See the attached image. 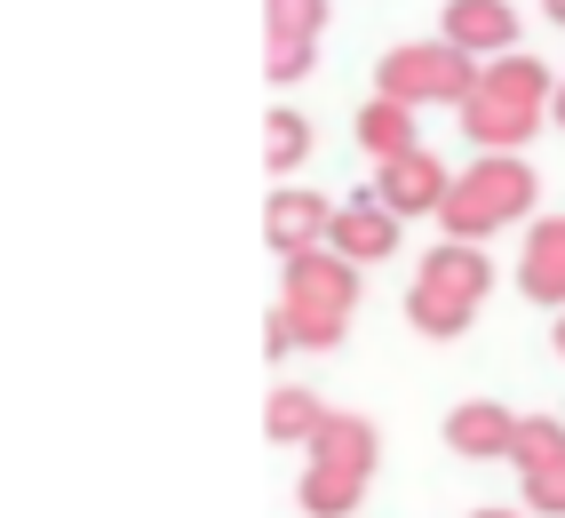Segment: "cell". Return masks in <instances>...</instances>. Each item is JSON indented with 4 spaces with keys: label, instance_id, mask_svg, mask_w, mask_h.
I'll use <instances>...</instances> for the list:
<instances>
[{
    "label": "cell",
    "instance_id": "obj_1",
    "mask_svg": "<svg viewBox=\"0 0 565 518\" xmlns=\"http://www.w3.org/2000/svg\"><path fill=\"white\" fill-rule=\"evenodd\" d=\"M279 264H287V295H279L287 336L303 351H334V343H343V327H351V311H359V264H351V255H334L327 240L279 255Z\"/></svg>",
    "mask_w": 565,
    "mask_h": 518
},
{
    "label": "cell",
    "instance_id": "obj_2",
    "mask_svg": "<svg viewBox=\"0 0 565 518\" xmlns=\"http://www.w3.org/2000/svg\"><path fill=\"white\" fill-rule=\"evenodd\" d=\"M534 168H525L518 152H478L470 176L446 183V200H438V224L446 240H494L502 224H518L525 208H534Z\"/></svg>",
    "mask_w": 565,
    "mask_h": 518
},
{
    "label": "cell",
    "instance_id": "obj_3",
    "mask_svg": "<svg viewBox=\"0 0 565 518\" xmlns=\"http://www.w3.org/2000/svg\"><path fill=\"white\" fill-rule=\"evenodd\" d=\"M478 88V56H462L455 41H406L374 64V96H398V104H462Z\"/></svg>",
    "mask_w": 565,
    "mask_h": 518
},
{
    "label": "cell",
    "instance_id": "obj_4",
    "mask_svg": "<svg viewBox=\"0 0 565 518\" xmlns=\"http://www.w3.org/2000/svg\"><path fill=\"white\" fill-rule=\"evenodd\" d=\"M455 113H462V136L478 152H518V144L542 136V104H518V96H494V88H470Z\"/></svg>",
    "mask_w": 565,
    "mask_h": 518
},
{
    "label": "cell",
    "instance_id": "obj_5",
    "mask_svg": "<svg viewBox=\"0 0 565 518\" xmlns=\"http://www.w3.org/2000/svg\"><path fill=\"white\" fill-rule=\"evenodd\" d=\"M423 295H438V304H462L478 311L486 295H494V255H478V240H446L423 255V279H414Z\"/></svg>",
    "mask_w": 565,
    "mask_h": 518
},
{
    "label": "cell",
    "instance_id": "obj_6",
    "mask_svg": "<svg viewBox=\"0 0 565 518\" xmlns=\"http://www.w3.org/2000/svg\"><path fill=\"white\" fill-rule=\"evenodd\" d=\"M446 183H455V176H446V160L414 144V152H398V160H383V168H374V200H383L391 215H423V208L438 215Z\"/></svg>",
    "mask_w": 565,
    "mask_h": 518
},
{
    "label": "cell",
    "instance_id": "obj_7",
    "mask_svg": "<svg viewBox=\"0 0 565 518\" xmlns=\"http://www.w3.org/2000/svg\"><path fill=\"white\" fill-rule=\"evenodd\" d=\"M398 224H406V215H391L374 192H359L351 208H334L327 247H334V255H351V264H383V255H398Z\"/></svg>",
    "mask_w": 565,
    "mask_h": 518
},
{
    "label": "cell",
    "instance_id": "obj_8",
    "mask_svg": "<svg viewBox=\"0 0 565 518\" xmlns=\"http://www.w3.org/2000/svg\"><path fill=\"white\" fill-rule=\"evenodd\" d=\"M438 41H455L462 56H510L518 49V9L510 0H446V32Z\"/></svg>",
    "mask_w": 565,
    "mask_h": 518
},
{
    "label": "cell",
    "instance_id": "obj_9",
    "mask_svg": "<svg viewBox=\"0 0 565 518\" xmlns=\"http://www.w3.org/2000/svg\"><path fill=\"white\" fill-rule=\"evenodd\" d=\"M518 287H525V304L565 311V215H550V224H534V232H525Z\"/></svg>",
    "mask_w": 565,
    "mask_h": 518
},
{
    "label": "cell",
    "instance_id": "obj_10",
    "mask_svg": "<svg viewBox=\"0 0 565 518\" xmlns=\"http://www.w3.org/2000/svg\"><path fill=\"white\" fill-rule=\"evenodd\" d=\"M334 224V208L319 192H271L263 200V240H271V255H295V247H319Z\"/></svg>",
    "mask_w": 565,
    "mask_h": 518
},
{
    "label": "cell",
    "instance_id": "obj_11",
    "mask_svg": "<svg viewBox=\"0 0 565 518\" xmlns=\"http://www.w3.org/2000/svg\"><path fill=\"white\" fill-rule=\"evenodd\" d=\"M510 438H518V415H510V406H494V399H462L455 415H446V447L470 455V463L510 455Z\"/></svg>",
    "mask_w": 565,
    "mask_h": 518
},
{
    "label": "cell",
    "instance_id": "obj_12",
    "mask_svg": "<svg viewBox=\"0 0 565 518\" xmlns=\"http://www.w3.org/2000/svg\"><path fill=\"white\" fill-rule=\"evenodd\" d=\"M374 455H383V431H374L366 415H319V431H311V463H343V471H366L374 478Z\"/></svg>",
    "mask_w": 565,
    "mask_h": 518
},
{
    "label": "cell",
    "instance_id": "obj_13",
    "mask_svg": "<svg viewBox=\"0 0 565 518\" xmlns=\"http://www.w3.org/2000/svg\"><path fill=\"white\" fill-rule=\"evenodd\" d=\"M423 128V113H414V104H398V96H374V104H359V144L374 160H398V152H414V136Z\"/></svg>",
    "mask_w": 565,
    "mask_h": 518
},
{
    "label": "cell",
    "instance_id": "obj_14",
    "mask_svg": "<svg viewBox=\"0 0 565 518\" xmlns=\"http://www.w3.org/2000/svg\"><path fill=\"white\" fill-rule=\"evenodd\" d=\"M319 391H303V383H279L271 399H263V438L271 447H311V431H319Z\"/></svg>",
    "mask_w": 565,
    "mask_h": 518
},
{
    "label": "cell",
    "instance_id": "obj_15",
    "mask_svg": "<svg viewBox=\"0 0 565 518\" xmlns=\"http://www.w3.org/2000/svg\"><path fill=\"white\" fill-rule=\"evenodd\" d=\"M359 495H366V471L303 463V510H311V518H343V510H359Z\"/></svg>",
    "mask_w": 565,
    "mask_h": 518
},
{
    "label": "cell",
    "instance_id": "obj_16",
    "mask_svg": "<svg viewBox=\"0 0 565 518\" xmlns=\"http://www.w3.org/2000/svg\"><path fill=\"white\" fill-rule=\"evenodd\" d=\"M478 88H494V96H518V104H550L557 88H550V64H534V56H486L478 64Z\"/></svg>",
    "mask_w": 565,
    "mask_h": 518
},
{
    "label": "cell",
    "instance_id": "obj_17",
    "mask_svg": "<svg viewBox=\"0 0 565 518\" xmlns=\"http://www.w3.org/2000/svg\"><path fill=\"white\" fill-rule=\"evenodd\" d=\"M303 160H311V120L303 113H271V120H263V168L295 176Z\"/></svg>",
    "mask_w": 565,
    "mask_h": 518
},
{
    "label": "cell",
    "instance_id": "obj_18",
    "mask_svg": "<svg viewBox=\"0 0 565 518\" xmlns=\"http://www.w3.org/2000/svg\"><path fill=\"white\" fill-rule=\"evenodd\" d=\"M327 0H263V41H319Z\"/></svg>",
    "mask_w": 565,
    "mask_h": 518
},
{
    "label": "cell",
    "instance_id": "obj_19",
    "mask_svg": "<svg viewBox=\"0 0 565 518\" xmlns=\"http://www.w3.org/2000/svg\"><path fill=\"white\" fill-rule=\"evenodd\" d=\"M470 319H478V311H462V304H438V295L406 287V327H414V336H430V343H455Z\"/></svg>",
    "mask_w": 565,
    "mask_h": 518
},
{
    "label": "cell",
    "instance_id": "obj_20",
    "mask_svg": "<svg viewBox=\"0 0 565 518\" xmlns=\"http://www.w3.org/2000/svg\"><path fill=\"white\" fill-rule=\"evenodd\" d=\"M557 447H565V423H557V415H518V438H510V463H518V471L550 463Z\"/></svg>",
    "mask_w": 565,
    "mask_h": 518
},
{
    "label": "cell",
    "instance_id": "obj_21",
    "mask_svg": "<svg viewBox=\"0 0 565 518\" xmlns=\"http://www.w3.org/2000/svg\"><path fill=\"white\" fill-rule=\"evenodd\" d=\"M525 510H550V518H565V447H557L550 463H534V471H525Z\"/></svg>",
    "mask_w": 565,
    "mask_h": 518
},
{
    "label": "cell",
    "instance_id": "obj_22",
    "mask_svg": "<svg viewBox=\"0 0 565 518\" xmlns=\"http://www.w3.org/2000/svg\"><path fill=\"white\" fill-rule=\"evenodd\" d=\"M319 64V41H263V81H303V72Z\"/></svg>",
    "mask_w": 565,
    "mask_h": 518
},
{
    "label": "cell",
    "instance_id": "obj_23",
    "mask_svg": "<svg viewBox=\"0 0 565 518\" xmlns=\"http://www.w3.org/2000/svg\"><path fill=\"white\" fill-rule=\"evenodd\" d=\"M550 120H557V128H565V81H557V96H550Z\"/></svg>",
    "mask_w": 565,
    "mask_h": 518
},
{
    "label": "cell",
    "instance_id": "obj_24",
    "mask_svg": "<svg viewBox=\"0 0 565 518\" xmlns=\"http://www.w3.org/2000/svg\"><path fill=\"white\" fill-rule=\"evenodd\" d=\"M470 518H525V510H494V503H486V510H470Z\"/></svg>",
    "mask_w": 565,
    "mask_h": 518
},
{
    "label": "cell",
    "instance_id": "obj_25",
    "mask_svg": "<svg viewBox=\"0 0 565 518\" xmlns=\"http://www.w3.org/2000/svg\"><path fill=\"white\" fill-rule=\"evenodd\" d=\"M542 9H550V24H565V0H542Z\"/></svg>",
    "mask_w": 565,
    "mask_h": 518
},
{
    "label": "cell",
    "instance_id": "obj_26",
    "mask_svg": "<svg viewBox=\"0 0 565 518\" xmlns=\"http://www.w3.org/2000/svg\"><path fill=\"white\" fill-rule=\"evenodd\" d=\"M550 336H557V359H565V311H557V327H550Z\"/></svg>",
    "mask_w": 565,
    "mask_h": 518
}]
</instances>
